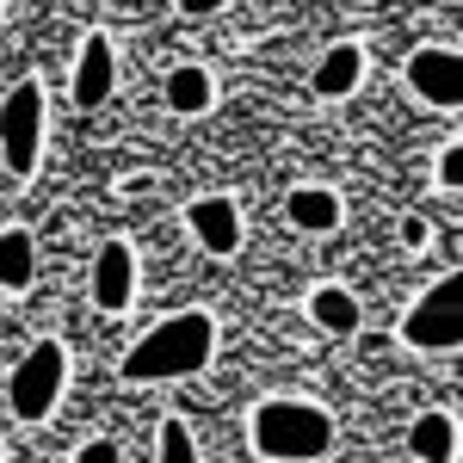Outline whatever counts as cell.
I'll return each instance as SVG.
<instances>
[{"label":"cell","instance_id":"8992f818","mask_svg":"<svg viewBox=\"0 0 463 463\" xmlns=\"http://www.w3.org/2000/svg\"><path fill=\"white\" fill-rule=\"evenodd\" d=\"M402 74H408L414 99H427V106H445V111H458V106H463V56H458V50H414Z\"/></svg>","mask_w":463,"mask_h":463},{"label":"cell","instance_id":"d6986e66","mask_svg":"<svg viewBox=\"0 0 463 463\" xmlns=\"http://www.w3.org/2000/svg\"><path fill=\"white\" fill-rule=\"evenodd\" d=\"M427 216H402V248H427Z\"/></svg>","mask_w":463,"mask_h":463},{"label":"cell","instance_id":"7402d4cb","mask_svg":"<svg viewBox=\"0 0 463 463\" xmlns=\"http://www.w3.org/2000/svg\"><path fill=\"white\" fill-rule=\"evenodd\" d=\"M0 458H6V445H0Z\"/></svg>","mask_w":463,"mask_h":463},{"label":"cell","instance_id":"6da1fadb","mask_svg":"<svg viewBox=\"0 0 463 463\" xmlns=\"http://www.w3.org/2000/svg\"><path fill=\"white\" fill-rule=\"evenodd\" d=\"M211 358H216V316L211 309H179V316L155 321L143 340L124 353V377H130V383L198 377Z\"/></svg>","mask_w":463,"mask_h":463},{"label":"cell","instance_id":"7a4b0ae2","mask_svg":"<svg viewBox=\"0 0 463 463\" xmlns=\"http://www.w3.org/2000/svg\"><path fill=\"white\" fill-rule=\"evenodd\" d=\"M248 439L260 458L279 463H316L334 451V414L321 402H303V395H272L260 402L248 420Z\"/></svg>","mask_w":463,"mask_h":463},{"label":"cell","instance_id":"52a82bcc","mask_svg":"<svg viewBox=\"0 0 463 463\" xmlns=\"http://www.w3.org/2000/svg\"><path fill=\"white\" fill-rule=\"evenodd\" d=\"M118 87V56H111V37L106 32H87L80 37V56H74V106L80 111H99Z\"/></svg>","mask_w":463,"mask_h":463},{"label":"cell","instance_id":"ac0fdd59","mask_svg":"<svg viewBox=\"0 0 463 463\" xmlns=\"http://www.w3.org/2000/svg\"><path fill=\"white\" fill-rule=\"evenodd\" d=\"M74 463H124V445H111V439H93V445H80V458Z\"/></svg>","mask_w":463,"mask_h":463},{"label":"cell","instance_id":"2e32d148","mask_svg":"<svg viewBox=\"0 0 463 463\" xmlns=\"http://www.w3.org/2000/svg\"><path fill=\"white\" fill-rule=\"evenodd\" d=\"M161 463H192L198 458V439L185 432V420H161V445H155Z\"/></svg>","mask_w":463,"mask_h":463},{"label":"cell","instance_id":"ba28073f","mask_svg":"<svg viewBox=\"0 0 463 463\" xmlns=\"http://www.w3.org/2000/svg\"><path fill=\"white\" fill-rule=\"evenodd\" d=\"M93 303L106 316H124L137 303V253H130V241H106L99 248V260H93Z\"/></svg>","mask_w":463,"mask_h":463},{"label":"cell","instance_id":"9a60e30c","mask_svg":"<svg viewBox=\"0 0 463 463\" xmlns=\"http://www.w3.org/2000/svg\"><path fill=\"white\" fill-rule=\"evenodd\" d=\"M303 309H309V321L327 327V334H353V327H358V297H353V290H340V285H316Z\"/></svg>","mask_w":463,"mask_h":463},{"label":"cell","instance_id":"30bf717a","mask_svg":"<svg viewBox=\"0 0 463 463\" xmlns=\"http://www.w3.org/2000/svg\"><path fill=\"white\" fill-rule=\"evenodd\" d=\"M358 74H364V50H358V43H334V50L316 62L309 87H316V99H346V93L358 87Z\"/></svg>","mask_w":463,"mask_h":463},{"label":"cell","instance_id":"5b68a950","mask_svg":"<svg viewBox=\"0 0 463 463\" xmlns=\"http://www.w3.org/2000/svg\"><path fill=\"white\" fill-rule=\"evenodd\" d=\"M0 155H6V167L19 179L43 161V87L37 80H19L6 93V106H0Z\"/></svg>","mask_w":463,"mask_h":463},{"label":"cell","instance_id":"277c9868","mask_svg":"<svg viewBox=\"0 0 463 463\" xmlns=\"http://www.w3.org/2000/svg\"><path fill=\"white\" fill-rule=\"evenodd\" d=\"M402 340H408L414 353H458L463 346V279H458V266H451V279H439V285L402 316Z\"/></svg>","mask_w":463,"mask_h":463},{"label":"cell","instance_id":"4fadbf2b","mask_svg":"<svg viewBox=\"0 0 463 463\" xmlns=\"http://www.w3.org/2000/svg\"><path fill=\"white\" fill-rule=\"evenodd\" d=\"M167 106L179 111V118H198V111L216 106V80L198 62H179L174 74H167Z\"/></svg>","mask_w":463,"mask_h":463},{"label":"cell","instance_id":"8fae6325","mask_svg":"<svg viewBox=\"0 0 463 463\" xmlns=\"http://www.w3.org/2000/svg\"><path fill=\"white\" fill-rule=\"evenodd\" d=\"M408 451H414V458H427V463H451L463 451V445H458V420H451L445 408L420 414V420L408 427Z\"/></svg>","mask_w":463,"mask_h":463},{"label":"cell","instance_id":"9c48e42d","mask_svg":"<svg viewBox=\"0 0 463 463\" xmlns=\"http://www.w3.org/2000/svg\"><path fill=\"white\" fill-rule=\"evenodd\" d=\"M185 229H192L198 248L216 253V260H229V253L241 248V211H235L229 198H198V204L185 211Z\"/></svg>","mask_w":463,"mask_h":463},{"label":"cell","instance_id":"ffe728a7","mask_svg":"<svg viewBox=\"0 0 463 463\" xmlns=\"http://www.w3.org/2000/svg\"><path fill=\"white\" fill-rule=\"evenodd\" d=\"M222 6H229V0H179L185 19H211V13H222Z\"/></svg>","mask_w":463,"mask_h":463},{"label":"cell","instance_id":"44dd1931","mask_svg":"<svg viewBox=\"0 0 463 463\" xmlns=\"http://www.w3.org/2000/svg\"><path fill=\"white\" fill-rule=\"evenodd\" d=\"M445 260H451V266L463 260V235H458V229H445Z\"/></svg>","mask_w":463,"mask_h":463},{"label":"cell","instance_id":"3957f363","mask_svg":"<svg viewBox=\"0 0 463 463\" xmlns=\"http://www.w3.org/2000/svg\"><path fill=\"white\" fill-rule=\"evenodd\" d=\"M62 383H69V346H62V340H37L32 353L13 364L6 402H13V414H19L25 427H37V420H50V414H56Z\"/></svg>","mask_w":463,"mask_h":463},{"label":"cell","instance_id":"7c38bea8","mask_svg":"<svg viewBox=\"0 0 463 463\" xmlns=\"http://www.w3.org/2000/svg\"><path fill=\"white\" fill-rule=\"evenodd\" d=\"M285 211L297 229H309V235H334L340 229V198L327 192V185H297L285 198Z\"/></svg>","mask_w":463,"mask_h":463},{"label":"cell","instance_id":"5bb4252c","mask_svg":"<svg viewBox=\"0 0 463 463\" xmlns=\"http://www.w3.org/2000/svg\"><path fill=\"white\" fill-rule=\"evenodd\" d=\"M37 279L32 229H0V290H25Z\"/></svg>","mask_w":463,"mask_h":463},{"label":"cell","instance_id":"e0dca14e","mask_svg":"<svg viewBox=\"0 0 463 463\" xmlns=\"http://www.w3.org/2000/svg\"><path fill=\"white\" fill-rule=\"evenodd\" d=\"M439 185H451V192L463 185V143H451L445 155H439Z\"/></svg>","mask_w":463,"mask_h":463}]
</instances>
